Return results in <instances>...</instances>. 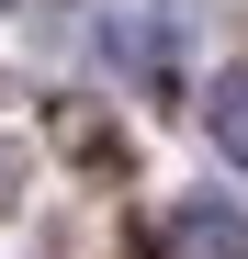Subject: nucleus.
<instances>
[{
    "label": "nucleus",
    "mask_w": 248,
    "mask_h": 259,
    "mask_svg": "<svg viewBox=\"0 0 248 259\" xmlns=\"http://www.w3.org/2000/svg\"><path fill=\"white\" fill-rule=\"evenodd\" d=\"M170 259H248V214H237L226 192L170 203Z\"/></svg>",
    "instance_id": "f257e3e1"
},
{
    "label": "nucleus",
    "mask_w": 248,
    "mask_h": 259,
    "mask_svg": "<svg viewBox=\"0 0 248 259\" xmlns=\"http://www.w3.org/2000/svg\"><path fill=\"white\" fill-rule=\"evenodd\" d=\"M203 136H215V158H237V169H248V68H237V79H215V102H203Z\"/></svg>",
    "instance_id": "f03ea898"
},
{
    "label": "nucleus",
    "mask_w": 248,
    "mask_h": 259,
    "mask_svg": "<svg viewBox=\"0 0 248 259\" xmlns=\"http://www.w3.org/2000/svg\"><path fill=\"white\" fill-rule=\"evenodd\" d=\"M102 57H113V68H158V57H170V23H124V12H113V23H102Z\"/></svg>",
    "instance_id": "7ed1b4c3"
}]
</instances>
